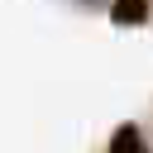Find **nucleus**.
<instances>
[{"instance_id": "1", "label": "nucleus", "mask_w": 153, "mask_h": 153, "mask_svg": "<svg viewBox=\"0 0 153 153\" xmlns=\"http://www.w3.org/2000/svg\"><path fill=\"white\" fill-rule=\"evenodd\" d=\"M110 153H148V139H143V129H139L134 120L115 124V134H110Z\"/></svg>"}, {"instance_id": "2", "label": "nucleus", "mask_w": 153, "mask_h": 153, "mask_svg": "<svg viewBox=\"0 0 153 153\" xmlns=\"http://www.w3.org/2000/svg\"><path fill=\"white\" fill-rule=\"evenodd\" d=\"M110 19L120 29H139L148 19V0H110Z\"/></svg>"}, {"instance_id": "3", "label": "nucleus", "mask_w": 153, "mask_h": 153, "mask_svg": "<svg viewBox=\"0 0 153 153\" xmlns=\"http://www.w3.org/2000/svg\"><path fill=\"white\" fill-rule=\"evenodd\" d=\"M81 5H100V0H81Z\"/></svg>"}]
</instances>
